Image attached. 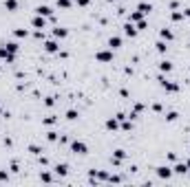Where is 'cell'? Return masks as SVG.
Segmentation results:
<instances>
[{
  "label": "cell",
  "instance_id": "6da1fadb",
  "mask_svg": "<svg viewBox=\"0 0 190 187\" xmlns=\"http://www.w3.org/2000/svg\"><path fill=\"white\" fill-rule=\"evenodd\" d=\"M71 150H73L75 154H86L88 152L86 143H82V141H73V143H71Z\"/></svg>",
  "mask_w": 190,
  "mask_h": 187
},
{
  "label": "cell",
  "instance_id": "7a4b0ae2",
  "mask_svg": "<svg viewBox=\"0 0 190 187\" xmlns=\"http://www.w3.org/2000/svg\"><path fill=\"white\" fill-rule=\"evenodd\" d=\"M95 60H99V62H111V60H113V53H111V51H99V53H95Z\"/></svg>",
  "mask_w": 190,
  "mask_h": 187
},
{
  "label": "cell",
  "instance_id": "3957f363",
  "mask_svg": "<svg viewBox=\"0 0 190 187\" xmlns=\"http://www.w3.org/2000/svg\"><path fill=\"white\" fill-rule=\"evenodd\" d=\"M157 176H159V178H170V176H172V169L161 165V167H157Z\"/></svg>",
  "mask_w": 190,
  "mask_h": 187
},
{
  "label": "cell",
  "instance_id": "277c9868",
  "mask_svg": "<svg viewBox=\"0 0 190 187\" xmlns=\"http://www.w3.org/2000/svg\"><path fill=\"white\" fill-rule=\"evenodd\" d=\"M36 13H38V15H44V18H49L53 11H51V7H47V4H40V7L36 9Z\"/></svg>",
  "mask_w": 190,
  "mask_h": 187
},
{
  "label": "cell",
  "instance_id": "5b68a950",
  "mask_svg": "<svg viewBox=\"0 0 190 187\" xmlns=\"http://www.w3.org/2000/svg\"><path fill=\"white\" fill-rule=\"evenodd\" d=\"M33 27H36V29H44V27H47L44 15H36V18H33Z\"/></svg>",
  "mask_w": 190,
  "mask_h": 187
},
{
  "label": "cell",
  "instance_id": "8992f818",
  "mask_svg": "<svg viewBox=\"0 0 190 187\" xmlns=\"http://www.w3.org/2000/svg\"><path fill=\"white\" fill-rule=\"evenodd\" d=\"M159 82H161V86H164L166 90H170V93L179 90V86H177V84H172V82H166V79H159Z\"/></svg>",
  "mask_w": 190,
  "mask_h": 187
},
{
  "label": "cell",
  "instance_id": "52a82bcc",
  "mask_svg": "<svg viewBox=\"0 0 190 187\" xmlns=\"http://www.w3.org/2000/svg\"><path fill=\"white\" fill-rule=\"evenodd\" d=\"M124 33H126L128 38H135V35H137V29L133 27V22H128V24L124 27Z\"/></svg>",
  "mask_w": 190,
  "mask_h": 187
},
{
  "label": "cell",
  "instance_id": "ba28073f",
  "mask_svg": "<svg viewBox=\"0 0 190 187\" xmlns=\"http://www.w3.org/2000/svg\"><path fill=\"white\" fill-rule=\"evenodd\" d=\"M172 172H175V174H186L188 172V165H186V163H177V165L172 167Z\"/></svg>",
  "mask_w": 190,
  "mask_h": 187
},
{
  "label": "cell",
  "instance_id": "9c48e42d",
  "mask_svg": "<svg viewBox=\"0 0 190 187\" xmlns=\"http://www.w3.org/2000/svg\"><path fill=\"white\" fill-rule=\"evenodd\" d=\"M44 51H47V53H55V51H58V44H55L53 40H49V42L44 44Z\"/></svg>",
  "mask_w": 190,
  "mask_h": 187
},
{
  "label": "cell",
  "instance_id": "30bf717a",
  "mask_svg": "<svg viewBox=\"0 0 190 187\" xmlns=\"http://www.w3.org/2000/svg\"><path fill=\"white\" fill-rule=\"evenodd\" d=\"M66 172H69V167H66L64 163H60V165H55V174H58V176H66Z\"/></svg>",
  "mask_w": 190,
  "mask_h": 187
},
{
  "label": "cell",
  "instance_id": "8fae6325",
  "mask_svg": "<svg viewBox=\"0 0 190 187\" xmlns=\"http://www.w3.org/2000/svg\"><path fill=\"white\" fill-rule=\"evenodd\" d=\"M108 46H111V49H119V46H122V40L117 38V35H113V38L108 40Z\"/></svg>",
  "mask_w": 190,
  "mask_h": 187
},
{
  "label": "cell",
  "instance_id": "7c38bea8",
  "mask_svg": "<svg viewBox=\"0 0 190 187\" xmlns=\"http://www.w3.org/2000/svg\"><path fill=\"white\" fill-rule=\"evenodd\" d=\"M66 33H69V31L62 29V27H55V29H53V35L55 38H66Z\"/></svg>",
  "mask_w": 190,
  "mask_h": 187
},
{
  "label": "cell",
  "instance_id": "4fadbf2b",
  "mask_svg": "<svg viewBox=\"0 0 190 187\" xmlns=\"http://www.w3.org/2000/svg\"><path fill=\"white\" fill-rule=\"evenodd\" d=\"M124 156H126V154H124V150H115V154H113V161H115V163H119Z\"/></svg>",
  "mask_w": 190,
  "mask_h": 187
},
{
  "label": "cell",
  "instance_id": "5bb4252c",
  "mask_svg": "<svg viewBox=\"0 0 190 187\" xmlns=\"http://www.w3.org/2000/svg\"><path fill=\"white\" fill-rule=\"evenodd\" d=\"M4 7H7L9 11H16V7H18V2H16V0H4Z\"/></svg>",
  "mask_w": 190,
  "mask_h": 187
},
{
  "label": "cell",
  "instance_id": "9a60e30c",
  "mask_svg": "<svg viewBox=\"0 0 190 187\" xmlns=\"http://www.w3.org/2000/svg\"><path fill=\"white\" fill-rule=\"evenodd\" d=\"M159 68L164 71V73H170V71H172V64H170V62H161V64H159Z\"/></svg>",
  "mask_w": 190,
  "mask_h": 187
},
{
  "label": "cell",
  "instance_id": "2e32d148",
  "mask_svg": "<svg viewBox=\"0 0 190 187\" xmlns=\"http://www.w3.org/2000/svg\"><path fill=\"white\" fill-rule=\"evenodd\" d=\"M137 11H142V13L146 15L148 11H150V4H146V2H139V7H137Z\"/></svg>",
  "mask_w": 190,
  "mask_h": 187
},
{
  "label": "cell",
  "instance_id": "e0dca14e",
  "mask_svg": "<svg viewBox=\"0 0 190 187\" xmlns=\"http://www.w3.org/2000/svg\"><path fill=\"white\" fill-rule=\"evenodd\" d=\"M142 15H144L142 11H135V13H131V22H139V20H144Z\"/></svg>",
  "mask_w": 190,
  "mask_h": 187
},
{
  "label": "cell",
  "instance_id": "ac0fdd59",
  "mask_svg": "<svg viewBox=\"0 0 190 187\" xmlns=\"http://www.w3.org/2000/svg\"><path fill=\"white\" fill-rule=\"evenodd\" d=\"M117 121H119V119H108V121H106V128H108V130H115L117 128Z\"/></svg>",
  "mask_w": 190,
  "mask_h": 187
},
{
  "label": "cell",
  "instance_id": "d6986e66",
  "mask_svg": "<svg viewBox=\"0 0 190 187\" xmlns=\"http://www.w3.org/2000/svg\"><path fill=\"white\" fill-rule=\"evenodd\" d=\"M161 38L164 40H172V31L170 29H161Z\"/></svg>",
  "mask_w": 190,
  "mask_h": 187
},
{
  "label": "cell",
  "instance_id": "ffe728a7",
  "mask_svg": "<svg viewBox=\"0 0 190 187\" xmlns=\"http://www.w3.org/2000/svg\"><path fill=\"white\" fill-rule=\"evenodd\" d=\"M58 7H62V9H69V7H71V2H69V0H58Z\"/></svg>",
  "mask_w": 190,
  "mask_h": 187
},
{
  "label": "cell",
  "instance_id": "44dd1931",
  "mask_svg": "<svg viewBox=\"0 0 190 187\" xmlns=\"http://www.w3.org/2000/svg\"><path fill=\"white\" fill-rule=\"evenodd\" d=\"M4 46H7L11 53H16V51H18V44H16V42H9V44H4Z\"/></svg>",
  "mask_w": 190,
  "mask_h": 187
},
{
  "label": "cell",
  "instance_id": "7402d4cb",
  "mask_svg": "<svg viewBox=\"0 0 190 187\" xmlns=\"http://www.w3.org/2000/svg\"><path fill=\"white\" fill-rule=\"evenodd\" d=\"M16 35H18V38H27V35H29V31H27V29H18V31H16Z\"/></svg>",
  "mask_w": 190,
  "mask_h": 187
},
{
  "label": "cell",
  "instance_id": "603a6c76",
  "mask_svg": "<svg viewBox=\"0 0 190 187\" xmlns=\"http://www.w3.org/2000/svg\"><path fill=\"white\" fill-rule=\"evenodd\" d=\"M166 49H168V46H166V44L164 42H157V51H159V53H164V51Z\"/></svg>",
  "mask_w": 190,
  "mask_h": 187
},
{
  "label": "cell",
  "instance_id": "cb8c5ba5",
  "mask_svg": "<svg viewBox=\"0 0 190 187\" xmlns=\"http://www.w3.org/2000/svg\"><path fill=\"white\" fill-rule=\"evenodd\" d=\"M66 119H77V112L75 110H69V112H66Z\"/></svg>",
  "mask_w": 190,
  "mask_h": 187
},
{
  "label": "cell",
  "instance_id": "d4e9b609",
  "mask_svg": "<svg viewBox=\"0 0 190 187\" xmlns=\"http://www.w3.org/2000/svg\"><path fill=\"white\" fill-rule=\"evenodd\" d=\"M9 178V174L4 172V169H0V183H2V180H7Z\"/></svg>",
  "mask_w": 190,
  "mask_h": 187
},
{
  "label": "cell",
  "instance_id": "484cf974",
  "mask_svg": "<svg viewBox=\"0 0 190 187\" xmlns=\"http://www.w3.org/2000/svg\"><path fill=\"white\" fill-rule=\"evenodd\" d=\"M166 119H168V121H175V119H177V112H168V115H166Z\"/></svg>",
  "mask_w": 190,
  "mask_h": 187
},
{
  "label": "cell",
  "instance_id": "4316f807",
  "mask_svg": "<svg viewBox=\"0 0 190 187\" xmlns=\"http://www.w3.org/2000/svg\"><path fill=\"white\" fill-rule=\"evenodd\" d=\"M31 152H33V154H40V148H38V145H31V148H29Z\"/></svg>",
  "mask_w": 190,
  "mask_h": 187
},
{
  "label": "cell",
  "instance_id": "83f0119b",
  "mask_svg": "<svg viewBox=\"0 0 190 187\" xmlns=\"http://www.w3.org/2000/svg\"><path fill=\"white\" fill-rule=\"evenodd\" d=\"M47 139H49V141H55L58 137H55V132H49V134H47Z\"/></svg>",
  "mask_w": 190,
  "mask_h": 187
},
{
  "label": "cell",
  "instance_id": "f1b7e54d",
  "mask_svg": "<svg viewBox=\"0 0 190 187\" xmlns=\"http://www.w3.org/2000/svg\"><path fill=\"white\" fill-rule=\"evenodd\" d=\"M77 4H82V7H86V4H88V0H77Z\"/></svg>",
  "mask_w": 190,
  "mask_h": 187
}]
</instances>
